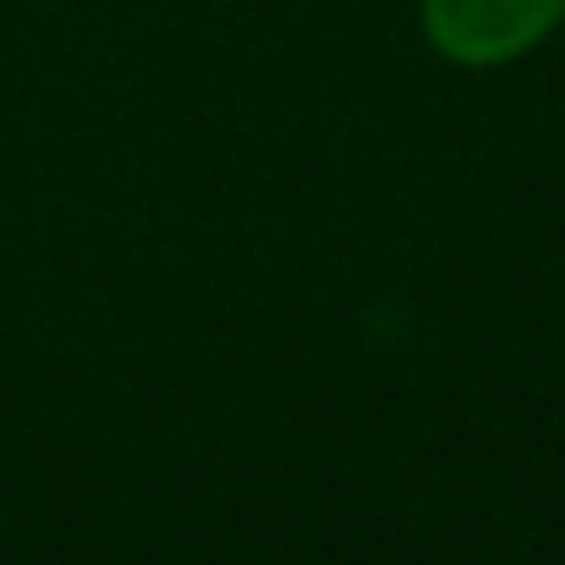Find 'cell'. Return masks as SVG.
I'll return each mask as SVG.
<instances>
[{
	"label": "cell",
	"mask_w": 565,
	"mask_h": 565,
	"mask_svg": "<svg viewBox=\"0 0 565 565\" xmlns=\"http://www.w3.org/2000/svg\"><path fill=\"white\" fill-rule=\"evenodd\" d=\"M565 17V0H417L423 39L467 72L533 55Z\"/></svg>",
	"instance_id": "6da1fadb"
},
{
	"label": "cell",
	"mask_w": 565,
	"mask_h": 565,
	"mask_svg": "<svg viewBox=\"0 0 565 565\" xmlns=\"http://www.w3.org/2000/svg\"><path fill=\"white\" fill-rule=\"evenodd\" d=\"M561 28H565V17H561Z\"/></svg>",
	"instance_id": "7a4b0ae2"
}]
</instances>
